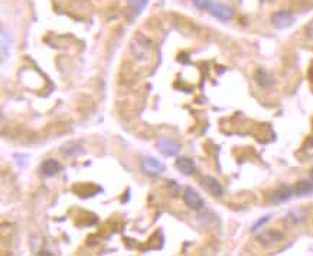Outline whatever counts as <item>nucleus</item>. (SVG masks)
Listing matches in <instances>:
<instances>
[{"label":"nucleus","mask_w":313,"mask_h":256,"mask_svg":"<svg viewBox=\"0 0 313 256\" xmlns=\"http://www.w3.org/2000/svg\"><path fill=\"white\" fill-rule=\"evenodd\" d=\"M285 240V235L277 229H265L257 236V242L263 248H273L277 246Z\"/></svg>","instance_id":"obj_1"},{"label":"nucleus","mask_w":313,"mask_h":256,"mask_svg":"<svg viewBox=\"0 0 313 256\" xmlns=\"http://www.w3.org/2000/svg\"><path fill=\"white\" fill-rule=\"evenodd\" d=\"M208 12L212 16H215L217 19H219V21H230L234 16V10H233L231 6H228L225 3H221V1H215V0L211 1Z\"/></svg>","instance_id":"obj_2"},{"label":"nucleus","mask_w":313,"mask_h":256,"mask_svg":"<svg viewBox=\"0 0 313 256\" xmlns=\"http://www.w3.org/2000/svg\"><path fill=\"white\" fill-rule=\"evenodd\" d=\"M140 169L143 173L149 176H159L165 171V166L153 157H144L140 161Z\"/></svg>","instance_id":"obj_3"},{"label":"nucleus","mask_w":313,"mask_h":256,"mask_svg":"<svg viewBox=\"0 0 313 256\" xmlns=\"http://www.w3.org/2000/svg\"><path fill=\"white\" fill-rule=\"evenodd\" d=\"M183 202H185V205L188 206L189 209H193V210H201L205 206V202L201 197V194L196 190H193L192 187H186L185 189V192H183Z\"/></svg>","instance_id":"obj_4"},{"label":"nucleus","mask_w":313,"mask_h":256,"mask_svg":"<svg viewBox=\"0 0 313 256\" xmlns=\"http://www.w3.org/2000/svg\"><path fill=\"white\" fill-rule=\"evenodd\" d=\"M159 151L166 157H173L181 151V144L172 138H162L159 141Z\"/></svg>","instance_id":"obj_5"},{"label":"nucleus","mask_w":313,"mask_h":256,"mask_svg":"<svg viewBox=\"0 0 313 256\" xmlns=\"http://www.w3.org/2000/svg\"><path fill=\"white\" fill-rule=\"evenodd\" d=\"M271 22H273V25L276 26V27L285 29V27H289V26L294 22V16H293V13L289 12V10H279V12H276V13L273 15Z\"/></svg>","instance_id":"obj_6"},{"label":"nucleus","mask_w":313,"mask_h":256,"mask_svg":"<svg viewBox=\"0 0 313 256\" xmlns=\"http://www.w3.org/2000/svg\"><path fill=\"white\" fill-rule=\"evenodd\" d=\"M61 170V164L58 160L55 158H48L42 163L41 166V171L45 177H53L58 171Z\"/></svg>","instance_id":"obj_7"},{"label":"nucleus","mask_w":313,"mask_h":256,"mask_svg":"<svg viewBox=\"0 0 313 256\" xmlns=\"http://www.w3.org/2000/svg\"><path fill=\"white\" fill-rule=\"evenodd\" d=\"M175 166L185 176H191V174L195 173V163L191 158H188V157H179L176 160Z\"/></svg>","instance_id":"obj_8"},{"label":"nucleus","mask_w":313,"mask_h":256,"mask_svg":"<svg viewBox=\"0 0 313 256\" xmlns=\"http://www.w3.org/2000/svg\"><path fill=\"white\" fill-rule=\"evenodd\" d=\"M204 187L208 190L212 196H215V197H219L224 193V189H222L221 183L217 179H214V177H209V176L204 179Z\"/></svg>","instance_id":"obj_9"},{"label":"nucleus","mask_w":313,"mask_h":256,"mask_svg":"<svg viewBox=\"0 0 313 256\" xmlns=\"http://www.w3.org/2000/svg\"><path fill=\"white\" fill-rule=\"evenodd\" d=\"M290 197H291V190L286 186H282L271 193V202L273 203H285Z\"/></svg>","instance_id":"obj_10"},{"label":"nucleus","mask_w":313,"mask_h":256,"mask_svg":"<svg viewBox=\"0 0 313 256\" xmlns=\"http://www.w3.org/2000/svg\"><path fill=\"white\" fill-rule=\"evenodd\" d=\"M296 194L297 196H302V197H305V196H311L313 194V183L312 181H306V180H302V181H299L297 184H296Z\"/></svg>","instance_id":"obj_11"},{"label":"nucleus","mask_w":313,"mask_h":256,"mask_svg":"<svg viewBox=\"0 0 313 256\" xmlns=\"http://www.w3.org/2000/svg\"><path fill=\"white\" fill-rule=\"evenodd\" d=\"M62 153L68 155V157H78L79 154H82V147L77 141H71V143H67L62 147Z\"/></svg>","instance_id":"obj_12"},{"label":"nucleus","mask_w":313,"mask_h":256,"mask_svg":"<svg viewBox=\"0 0 313 256\" xmlns=\"http://www.w3.org/2000/svg\"><path fill=\"white\" fill-rule=\"evenodd\" d=\"M256 79H257V82L260 84L261 86H267V85L270 84V77H268V74H267L264 69H259V71H257Z\"/></svg>","instance_id":"obj_13"},{"label":"nucleus","mask_w":313,"mask_h":256,"mask_svg":"<svg viewBox=\"0 0 313 256\" xmlns=\"http://www.w3.org/2000/svg\"><path fill=\"white\" fill-rule=\"evenodd\" d=\"M147 1H149V0H129V4H130L131 9H134V12L140 13V12L146 7Z\"/></svg>","instance_id":"obj_14"},{"label":"nucleus","mask_w":313,"mask_h":256,"mask_svg":"<svg viewBox=\"0 0 313 256\" xmlns=\"http://www.w3.org/2000/svg\"><path fill=\"white\" fill-rule=\"evenodd\" d=\"M192 1H193V4H195L198 9H201V10H208L209 4H211L212 0H192Z\"/></svg>","instance_id":"obj_15"},{"label":"nucleus","mask_w":313,"mask_h":256,"mask_svg":"<svg viewBox=\"0 0 313 256\" xmlns=\"http://www.w3.org/2000/svg\"><path fill=\"white\" fill-rule=\"evenodd\" d=\"M268 220H270V216H264L263 219H260V220H259V222H257V223H256V225L253 226V231H259L261 226H263L264 223H267Z\"/></svg>","instance_id":"obj_16"},{"label":"nucleus","mask_w":313,"mask_h":256,"mask_svg":"<svg viewBox=\"0 0 313 256\" xmlns=\"http://www.w3.org/2000/svg\"><path fill=\"white\" fill-rule=\"evenodd\" d=\"M305 32H306V36H308L309 39H312L313 41V21L308 23L306 29H305Z\"/></svg>","instance_id":"obj_17"},{"label":"nucleus","mask_w":313,"mask_h":256,"mask_svg":"<svg viewBox=\"0 0 313 256\" xmlns=\"http://www.w3.org/2000/svg\"><path fill=\"white\" fill-rule=\"evenodd\" d=\"M311 180L313 181V169H312V171H311Z\"/></svg>","instance_id":"obj_18"}]
</instances>
